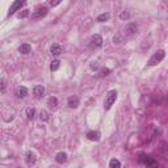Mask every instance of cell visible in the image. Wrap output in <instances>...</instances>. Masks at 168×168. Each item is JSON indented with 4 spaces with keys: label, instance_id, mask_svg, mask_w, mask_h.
Returning <instances> with one entry per match:
<instances>
[{
    "label": "cell",
    "instance_id": "1",
    "mask_svg": "<svg viewBox=\"0 0 168 168\" xmlns=\"http://www.w3.org/2000/svg\"><path fill=\"white\" fill-rule=\"evenodd\" d=\"M117 100V91L116 89H112V91L108 92V95L105 96V100H104V109L105 110H109L112 108V105L116 103Z\"/></svg>",
    "mask_w": 168,
    "mask_h": 168
},
{
    "label": "cell",
    "instance_id": "2",
    "mask_svg": "<svg viewBox=\"0 0 168 168\" xmlns=\"http://www.w3.org/2000/svg\"><path fill=\"white\" fill-rule=\"evenodd\" d=\"M164 57H166V51L164 50H158L156 53H154V55L150 58V60H148V66H156L158 63H160L161 60L164 59Z\"/></svg>",
    "mask_w": 168,
    "mask_h": 168
},
{
    "label": "cell",
    "instance_id": "3",
    "mask_svg": "<svg viewBox=\"0 0 168 168\" xmlns=\"http://www.w3.org/2000/svg\"><path fill=\"white\" fill-rule=\"evenodd\" d=\"M25 3H26V0H15V2L12 3V5L9 7V11H8V17L9 16H12V15H15L17 11H20L21 9V7H24L25 5Z\"/></svg>",
    "mask_w": 168,
    "mask_h": 168
},
{
    "label": "cell",
    "instance_id": "4",
    "mask_svg": "<svg viewBox=\"0 0 168 168\" xmlns=\"http://www.w3.org/2000/svg\"><path fill=\"white\" fill-rule=\"evenodd\" d=\"M89 42H91V46L92 47H101L103 46V37L100 34H93L91 37V40H89Z\"/></svg>",
    "mask_w": 168,
    "mask_h": 168
},
{
    "label": "cell",
    "instance_id": "5",
    "mask_svg": "<svg viewBox=\"0 0 168 168\" xmlns=\"http://www.w3.org/2000/svg\"><path fill=\"white\" fill-rule=\"evenodd\" d=\"M33 95H34L36 100H42V97L45 96V87L43 86H36L33 88Z\"/></svg>",
    "mask_w": 168,
    "mask_h": 168
},
{
    "label": "cell",
    "instance_id": "6",
    "mask_svg": "<svg viewBox=\"0 0 168 168\" xmlns=\"http://www.w3.org/2000/svg\"><path fill=\"white\" fill-rule=\"evenodd\" d=\"M137 30H138V25L135 22H129L125 28V33L127 36H134L137 33Z\"/></svg>",
    "mask_w": 168,
    "mask_h": 168
},
{
    "label": "cell",
    "instance_id": "7",
    "mask_svg": "<svg viewBox=\"0 0 168 168\" xmlns=\"http://www.w3.org/2000/svg\"><path fill=\"white\" fill-rule=\"evenodd\" d=\"M25 160H26V164L28 166H34L36 161H37V156H36L34 153H32V151H26Z\"/></svg>",
    "mask_w": 168,
    "mask_h": 168
},
{
    "label": "cell",
    "instance_id": "8",
    "mask_svg": "<svg viewBox=\"0 0 168 168\" xmlns=\"http://www.w3.org/2000/svg\"><path fill=\"white\" fill-rule=\"evenodd\" d=\"M141 163H143L144 166H147V167H154V166H156V161L153 159V158H150V156H147V155H144V154H142L141 155Z\"/></svg>",
    "mask_w": 168,
    "mask_h": 168
},
{
    "label": "cell",
    "instance_id": "9",
    "mask_svg": "<svg viewBox=\"0 0 168 168\" xmlns=\"http://www.w3.org/2000/svg\"><path fill=\"white\" fill-rule=\"evenodd\" d=\"M67 159H69V155H67L66 153H63V151H60V153H58L57 155H55V160H57V163H59V164L66 163Z\"/></svg>",
    "mask_w": 168,
    "mask_h": 168
},
{
    "label": "cell",
    "instance_id": "10",
    "mask_svg": "<svg viewBox=\"0 0 168 168\" xmlns=\"http://www.w3.org/2000/svg\"><path fill=\"white\" fill-rule=\"evenodd\" d=\"M47 15V9L46 8H40V9H37L36 12H33V19H42L45 17V16Z\"/></svg>",
    "mask_w": 168,
    "mask_h": 168
},
{
    "label": "cell",
    "instance_id": "11",
    "mask_svg": "<svg viewBox=\"0 0 168 168\" xmlns=\"http://www.w3.org/2000/svg\"><path fill=\"white\" fill-rule=\"evenodd\" d=\"M50 53H51V55H55V57H59V55L62 54V47H60V45L54 43L53 46L50 47Z\"/></svg>",
    "mask_w": 168,
    "mask_h": 168
},
{
    "label": "cell",
    "instance_id": "12",
    "mask_svg": "<svg viewBox=\"0 0 168 168\" xmlns=\"http://www.w3.org/2000/svg\"><path fill=\"white\" fill-rule=\"evenodd\" d=\"M87 139L89 141H93V142H97L100 139V133L99 131H95V130H91L87 133Z\"/></svg>",
    "mask_w": 168,
    "mask_h": 168
},
{
    "label": "cell",
    "instance_id": "13",
    "mask_svg": "<svg viewBox=\"0 0 168 168\" xmlns=\"http://www.w3.org/2000/svg\"><path fill=\"white\" fill-rule=\"evenodd\" d=\"M70 108H77V105H79V97L77 96H71L69 97V101H67Z\"/></svg>",
    "mask_w": 168,
    "mask_h": 168
},
{
    "label": "cell",
    "instance_id": "14",
    "mask_svg": "<svg viewBox=\"0 0 168 168\" xmlns=\"http://www.w3.org/2000/svg\"><path fill=\"white\" fill-rule=\"evenodd\" d=\"M30 50H32V47H30L29 43H22L21 46L19 47V51H20L21 54H29Z\"/></svg>",
    "mask_w": 168,
    "mask_h": 168
},
{
    "label": "cell",
    "instance_id": "15",
    "mask_svg": "<svg viewBox=\"0 0 168 168\" xmlns=\"http://www.w3.org/2000/svg\"><path fill=\"white\" fill-rule=\"evenodd\" d=\"M47 105H49V108H51V109H55L58 106V99L57 97H49L47 100Z\"/></svg>",
    "mask_w": 168,
    "mask_h": 168
},
{
    "label": "cell",
    "instance_id": "16",
    "mask_svg": "<svg viewBox=\"0 0 168 168\" xmlns=\"http://www.w3.org/2000/svg\"><path fill=\"white\" fill-rule=\"evenodd\" d=\"M26 95H28L26 87H20V88L17 89V97H19V99H24Z\"/></svg>",
    "mask_w": 168,
    "mask_h": 168
},
{
    "label": "cell",
    "instance_id": "17",
    "mask_svg": "<svg viewBox=\"0 0 168 168\" xmlns=\"http://www.w3.org/2000/svg\"><path fill=\"white\" fill-rule=\"evenodd\" d=\"M110 19V15L109 13H103V15H100L97 16V22H105V21H108Z\"/></svg>",
    "mask_w": 168,
    "mask_h": 168
},
{
    "label": "cell",
    "instance_id": "18",
    "mask_svg": "<svg viewBox=\"0 0 168 168\" xmlns=\"http://www.w3.org/2000/svg\"><path fill=\"white\" fill-rule=\"evenodd\" d=\"M59 66H60V62L58 59H54L51 63H50V70L51 71H57L58 69H59Z\"/></svg>",
    "mask_w": 168,
    "mask_h": 168
},
{
    "label": "cell",
    "instance_id": "19",
    "mask_svg": "<svg viewBox=\"0 0 168 168\" xmlns=\"http://www.w3.org/2000/svg\"><path fill=\"white\" fill-rule=\"evenodd\" d=\"M34 114H36V110L33 109V108H28L26 109V117H28V120H33V118H34Z\"/></svg>",
    "mask_w": 168,
    "mask_h": 168
},
{
    "label": "cell",
    "instance_id": "20",
    "mask_svg": "<svg viewBox=\"0 0 168 168\" xmlns=\"http://www.w3.org/2000/svg\"><path fill=\"white\" fill-rule=\"evenodd\" d=\"M109 167H110V168H120V167H121L120 160H117V159H112V160L109 161Z\"/></svg>",
    "mask_w": 168,
    "mask_h": 168
},
{
    "label": "cell",
    "instance_id": "21",
    "mask_svg": "<svg viewBox=\"0 0 168 168\" xmlns=\"http://www.w3.org/2000/svg\"><path fill=\"white\" fill-rule=\"evenodd\" d=\"M40 118H41V121H49V113L46 110H41Z\"/></svg>",
    "mask_w": 168,
    "mask_h": 168
},
{
    "label": "cell",
    "instance_id": "22",
    "mask_svg": "<svg viewBox=\"0 0 168 168\" xmlns=\"http://www.w3.org/2000/svg\"><path fill=\"white\" fill-rule=\"evenodd\" d=\"M28 15H29V11L24 9L22 12H20V13L17 15V17H19V19H25V17H28Z\"/></svg>",
    "mask_w": 168,
    "mask_h": 168
},
{
    "label": "cell",
    "instance_id": "23",
    "mask_svg": "<svg viewBox=\"0 0 168 168\" xmlns=\"http://www.w3.org/2000/svg\"><path fill=\"white\" fill-rule=\"evenodd\" d=\"M0 91H2V93H4V91H5V87H7V82H5V79L4 77H2V80H0Z\"/></svg>",
    "mask_w": 168,
    "mask_h": 168
},
{
    "label": "cell",
    "instance_id": "24",
    "mask_svg": "<svg viewBox=\"0 0 168 168\" xmlns=\"http://www.w3.org/2000/svg\"><path fill=\"white\" fill-rule=\"evenodd\" d=\"M129 17H130V13L126 12V11L120 15V19H121V20H129Z\"/></svg>",
    "mask_w": 168,
    "mask_h": 168
},
{
    "label": "cell",
    "instance_id": "25",
    "mask_svg": "<svg viewBox=\"0 0 168 168\" xmlns=\"http://www.w3.org/2000/svg\"><path fill=\"white\" fill-rule=\"evenodd\" d=\"M100 72H101V74H100L101 76H108V75L110 74V69H108V67H105V69H103Z\"/></svg>",
    "mask_w": 168,
    "mask_h": 168
},
{
    "label": "cell",
    "instance_id": "26",
    "mask_svg": "<svg viewBox=\"0 0 168 168\" xmlns=\"http://www.w3.org/2000/svg\"><path fill=\"white\" fill-rule=\"evenodd\" d=\"M62 2L63 0H50V5H51V7H57V5H59Z\"/></svg>",
    "mask_w": 168,
    "mask_h": 168
},
{
    "label": "cell",
    "instance_id": "27",
    "mask_svg": "<svg viewBox=\"0 0 168 168\" xmlns=\"http://www.w3.org/2000/svg\"><path fill=\"white\" fill-rule=\"evenodd\" d=\"M89 69H91L92 71L99 70V63H97V62H92L91 64H89Z\"/></svg>",
    "mask_w": 168,
    "mask_h": 168
},
{
    "label": "cell",
    "instance_id": "28",
    "mask_svg": "<svg viewBox=\"0 0 168 168\" xmlns=\"http://www.w3.org/2000/svg\"><path fill=\"white\" fill-rule=\"evenodd\" d=\"M121 41H122V37H121L120 34H117V36L113 37V42H114V43H120Z\"/></svg>",
    "mask_w": 168,
    "mask_h": 168
}]
</instances>
